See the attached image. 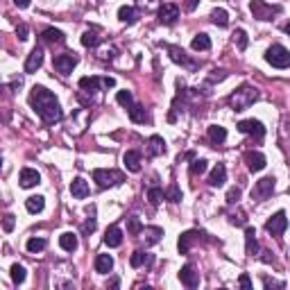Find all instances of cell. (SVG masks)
<instances>
[{"mask_svg":"<svg viewBox=\"0 0 290 290\" xmlns=\"http://www.w3.org/2000/svg\"><path fill=\"white\" fill-rule=\"evenodd\" d=\"M123 163H125V168H127L130 172H138V170H141V154H138V152H134V150H130V152H125Z\"/></svg>","mask_w":290,"mask_h":290,"instance_id":"cell-21","label":"cell"},{"mask_svg":"<svg viewBox=\"0 0 290 290\" xmlns=\"http://www.w3.org/2000/svg\"><path fill=\"white\" fill-rule=\"evenodd\" d=\"M59 245H61L64 252H75L77 249V236L73 234V231H66V234L59 236Z\"/></svg>","mask_w":290,"mask_h":290,"instance_id":"cell-27","label":"cell"},{"mask_svg":"<svg viewBox=\"0 0 290 290\" xmlns=\"http://www.w3.org/2000/svg\"><path fill=\"white\" fill-rule=\"evenodd\" d=\"M288 227V218H286V211H277L272 218L265 222V229L272 234V236H281Z\"/></svg>","mask_w":290,"mask_h":290,"instance_id":"cell-8","label":"cell"},{"mask_svg":"<svg viewBox=\"0 0 290 290\" xmlns=\"http://www.w3.org/2000/svg\"><path fill=\"white\" fill-rule=\"evenodd\" d=\"M46 245H48L46 238H30V240H27V252H30V254L43 252V249H46Z\"/></svg>","mask_w":290,"mask_h":290,"instance_id":"cell-35","label":"cell"},{"mask_svg":"<svg viewBox=\"0 0 290 290\" xmlns=\"http://www.w3.org/2000/svg\"><path fill=\"white\" fill-rule=\"evenodd\" d=\"M102 86H105V89H113V86H116V79H113V77H102Z\"/></svg>","mask_w":290,"mask_h":290,"instance_id":"cell-51","label":"cell"},{"mask_svg":"<svg viewBox=\"0 0 290 290\" xmlns=\"http://www.w3.org/2000/svg\"><path fill=\"white\" fill-rule=\"evenodd\" d=\"M75 66H77L75 54H57L54 57V71L61 73V75H71Z\"/></svg>","mask_w":290,"mask_h":290,"instance_id":"cell-10","label":"cell"},{"mask_svg":"<svg viewBox=\"0 0 290 290\" xmlns=\"http://www.w3.org/2000/svg\"><path fill=\"white\" fill-rule=\"evenodd\" d=\"M238 284L243 286L245 290H249V288H252V279H249L247 274H240V279H238Z\"/></svg>","mask_w":290,"mask_h":290,"instance_id":"cell-49","label":"cell"},{"mask_svg":"<svg viewBox=\"0 0 290 290\" xmlns=\"http://www.w3.org/2000/svg\"><path fill=\"white\" fill-rule=\"evenodd\" d=\"M179 18V7L175 2H163L159 7V23L161 25H175Z\"/></svg>","mask_w":290,"mask_h":290,"instance_id":"cell-7","label":"cell"},{"mask_svg":"<svg viewBox=\"0 0 290 290\" xmlns=\"http://www.w3.org/2000/svg\"><path fill=\"white\" fill-rule=\"evenodd\" d=\"M127 231H130V236H138V234H143V225H141V220H138L136 215L127 218Z\"/></svg>","mask_w":290,"mask_h":290,"instance_id":"cell-39","label":"cell"},{"mask_svg":"<svg viewBox=\"0 0 290 290\" xmlns=\"http://www.w3.org/2000/svg\"><path fill=\"white\" fill-rule=\"evenodd\" d=\"M102 86V77H82L79 79V89L86 91V93H93Z\"/></svg>","mask_w":290,"mask_h":290,"instance_id":"cell-28","label":"cell"},{"mask_svg":"<svg viewBox=\"0 0 290 290\" xmlns=\"http://www.w3.org/2000/svg\"><path fill=\"white\" fill-rule=\"evenodd\" d=\"M209 138H211L213 145H222V143L227 141V130L220 127V125H211V127H209Z\"/></svg>","mask_w":290,"mask_h":290,"instance_id":"cell-26","label":"cell"},{"mask_svg":"<svg viewBox=\"0 0 290 290\" xmlns=\"http://www.w3.org/2000/svg\"><path fill=\"white\" fill-rule=\"evenodd\" d=\"M18 182H21V186H23V188H34L36 184L41 182V175H39L34 168H23V170H21V175H18Z\"/></svg>","mask_w":290,"mask_h":290,"instance_id":"cell-14","label":"cell"},{"mask_svg":"<svg viewBox=\"0 0 290 290\" xmlns=\"http://www.w3.org/2000/svg\"><path fill=\"white\" fill-rule=\"evenodd\" d=\"M30 105L36 113H39V118L48 125H54L59 123L64 118V113H61V107L57 98H54L53 91H48L46 86H34L30 93Z\"/></svg>","mask_w":290,"mask_h":290,"instance_id":"cell-1","label":"cell"},{"mask_svg":"<svg viewBox=\"0 0 290 290\" xmlns=\"http://www.w3.org/2000/svg\"><path fill=\"white\" fill-rule=\"evenodd\" d=\"M27 34H30V30H27V25H23V23H21V25L16 27V36L21 39V41H25V39H27Z\"/></svg>","mask_w":290,"mask_h":290,"instance_id":"cell-46","label":"cell"},{"mask_svg":"<svg viewBox=\"0 0 290 290\" xmlns=\"http://www.w3.org/2000/svg\"><path fill=\"white\" fill-rule=\"evenodd\" d=\"M130 263H132V267H141V265H145V263H152V256H148L143 249H136L134 254H132V259H130Z\"/></svg>","mask_w":290,"mask_h":290,"instance_id":"cell-32","label":"cell"},{"mask_svg":"<svg viewBox=\"0 0 290 290\" xmlns=\"http://www.w3.org/2000/svg\"><path fill=\"white\" fill-rule=\"evenodd\" d=\"M286 34L290 36V23H286Z\"/></svg>","mask_w":290,"mask_h":290,"instance_id":"cell-54","label":"cell"},{"mask_svg":"<svg viewBox=\"0 0 290 290\" xmlns=\"http://www.w3.org/2000/svg\"><path fill=\"white\" fill-rule=\"evenodd\" d=\"M179 281H182L186 288H197L200 286V272H195L193 265H184L179 270Z\"/></svg>","mask_w":290,"mask_h":290,"instance_id":"cell-12","label":"cell"},{"mask_svg":"<svg viewBox=\"0 0 290 290\" xmlns=\"http://www.w3.org/2000/svg\"><path fill=\"white\" fill-rule=\"evenodd\" d=\"M238 132H243V134H249V136H256L259 141L265 136V127H263L259 120H254V118L240 120V123H238Z\"/></svg>","mask_w":290,"mask_h":290,"instance_id":"cell-9","label":"cell"},{"mask_svg":"<svg viewBox=\"0 0 290 290\" xmlns=\"http://www.w3.org/2000/svg\"><path fill=\"white\" fill-rule=\"evenodd\" d=\"M245 163H247V168L252 172H261L263 168H265V157H263L261 152L249 150V152H245Z\"/></svg>","mask_w":290,"mask_h":290,"instance_id":"cell-15","label":"cell"},{"mask_svg":"<svg viewBox=\"0 0 290 290\" xmlns=\"http://www.w3.org/2000/svg\"><path fill=\"white\" fill-rule=\"evenodd\" d=\"M256 100H259V93H256V89L247 86V84L240 86L236 93L229 95V105H231V109H236V111H245V109L252 107Z\"/></svg>","mask_w":290,"mask_h":290,"instance_id":"cell-2","label":"cell"},{"mask_svg":"<svg viewBox=\"0 0 290 290\" xmlns=\"http://www.w3.org/2000/svg\"><path fill=\"white\" fill-rule=\"evenodd\" d=\"M272 190H274V177L259 179V182L254 184V188H252V200H256V202L267 200V197L272 195Z\"/></svg>","mask_w":290,"mask_h":290,"instance_id":"cell-6","label":"cell"},{"mask_svg":"<svg viewBox=\"0 0 290 290\" xmlns=\"http://www.w3.org/2000/svg\"><path fill=\"white\" fill-rule=\"evenodd\" d=\"M265 61H267L270 66H274V68H288V66H290V53L286 50L284 46L274 43V46L267 48Z\"/></svg>","mask_w":290,"mask_h":290,"instance_id":"cell-3","label":"cell"},{"mask_svg":"<svg viewBox=\"0 0 290 290\" xmlns=\"http://www.w3.org/2000/svg\"><path fill=\"white\" fill-rule=\"evenodd\" d=\"M245 252H247L249 256L259 254V240H256L254 227H245Z\"/></svg>","mask_w":290,"mask_h":290,"instance_id":"cell-18","label":"cell"},{"mask_svg":"<svg viewBox=\"0 0 290 290\" xmlns=\"http://www.w3.org/2000/svg\"><path fill=\"white\" fill-rule=\"evenodd\" d=\"M118 18L120 21H123V23H134V21H136V9H134V7H120L118 9Z\"/></svg>","mask_w":290,"mask_h":290,"instance_id":"cell-34","label":"cell"},{"mask_svg":"<svg viewBox=\"0 0 290 290\" xmlns=\"http://www.w3.org/2000/svg\"><path fill=\"white\" fill-rule=\"evenodd\" d=\"M2 227H5V231H12L14 229V215H5V220H2Z\"/></svg>","mask_w":290,"mask_h":290,"instance_id":"cell-50","label":"cell"},{"mask_svg":"<svg viewBox=\"0 0 290 290\" xmlns=\"http://www.w3.org/2000/svg\"><path fill=\"white\" fill-rule=\"evenodd\" d=\"M98 43H100V36L95 34L93 30H86V32L82 34V46H84V48H95Z\"/></svg>","mask_w":290,"mask_h":290,"instance_id":"cell-37","label":"cell"},{"mask_svg":"<svg viewBox=\"0 0 290 290\" xmlns=\"http://www.w3.org/2000/svg\"><path fill=\"white\" fill-rule=\"evenodd\" d=\"M234 39H236V43H238L240 50L247 48V34H245V30H236V32H234Z\"/></svg>","mask_w":290,"mask_h":290,"instance_id":"cell-43","label":"cell"},{"mask_svg":"<svg viewBox=\"0 0 290 290\" xmlns=\"http://www.w3.org/2000/svg\"><path fill=\"white\" fill-rule=\"evenodd\" d=\"M41 64H43V50L34 48L30 53V57H27V61H25V73H36L41 68Z\"/></svg>","mask_w":290,"mask_h":290,"instance_id":"cell-16","label":"cell"},{"mask_svg":"<svg viewBox=\"0 0 290 290\" xmlns=\"http://www.w3.org/2000/svg\"><path fill=\"white\" fill-rule=\"evenodd\" d=\"M130 118H132V123H145V120H148V111H145V107H141V105H132Z\"/></svg>","mask_w":290,"mask_h":290,"instance_id":"cell-31","label":"cell"},{"mask_svg":"<svg viewBox=\"0 0 290 290\" xmlns=\"http://www.w3.org/2000/svg\"><path fill=\"white\" fill-rule=\"evenodd\" d=\"M168 53H170V59L175 61V64H182L186 71H197V64L193 59H188V57H186V53H184L182 48L168 46Z\"/></svg>","mask_w":290,"mask_h":290,"instance_id":"cell-11","label":"cell"},{"mask_svg":"<svg viewBox=\"0 0 290 290\" xmlns=\"http://www.w3.org/2000/svg\"><path fill=\"white\" fill-rule=\"evenodd\" d=\"M211 21H213L215 25H220V27H227V25H229V14H227L222 7H218V9L211 12Z\"/></svg>","mask_w":290,"mask_h":290,"instance_id":"cell-33","label":"cell"},{"mask_svg":"<svg viewBox=\"0 0 290 290\" xmlns=\"http://www.w3.org/2000/svg\"><path fill=\"white\" fill-rule=\"evenodd\" d=\"M166 152V143H163V138L161 136H152L148 141V157L152 159V157H157V154H163Z\"/></svg>","mask_w":290,"mask_h":290,"instance_id":"cell-25","label":"cell"},{"mask_svg":"<svg viewBox=\"0 0 290 290\" xmlns=\"http://www.w3.org/2000/svg\"><path fill=\"white\" fill-rule=\"evenodd\" d=\"M123 172L118 170H105V168H98L93 170V182H98L100 188H109V186H116V184L123 182Z\"/></svg>","mask_w":290,"mask_h":290,"instance_id":"cell-4","label":"cell"},{"mask_svg":"<svg viewBox=\"0 0 290 290\" xmlns=\"http://www.w3.org/2000/svg\"><path fill=\"white\" fill-rule=\"evenodd\" d=\"M41 39L46 43H64V32L61 30H54V27H48V30H43Z\"/></svg>","mask_w":290,"mask_h":290,"instance_id":"cell-30","label":"cell"},{"mask_svg":"<svg viewBox=\"0 0 290 290\" xmlns=\"http://www.w3.org/2000/svg\"><path fill=\"white\" fill-rule=\"evenodd\" d=\"M9 272H12V281H14L16 286H21V284L25 281V267H23V265H18V263H14Z\"/></svg>","mask_w":290,"mask_h":290,"instance_id":"cell-40","label":"cell"},{"mask_svg":"<svg viewBox=\"0 0 290 290\" xmlns=\"http://www.w3.org/2000/svg\"><path fill=\"white\" fill-rule=\"evenodd\" d=\"M225 182H227V168H225V163H218V166L211 170V175H209V186L218 188V186H222Z\"/></svg>","mask_w":290,"mask_h":290,"instance_id":"cell-20","label":"cell"},{"mask_svg":"<svg viewBox=\"0 0 290 290\" xmlns=\"http://www.w3.org/2000/svg\"><path fill=\"white\" fill-rule=\"evenodd\" d=\"M238 200H240V188H236V186H234V188L227 193V204H236Z\"/></svg>","mask_w":290,"mask_h":290,"instance_id":"cell-45","label":"cell"},{"mask_svg":"<svg viewBox=\"0 0 290 290\" xmlns=\"http://www.w3.org/2000/svg\"><path fill=\"white\" fill-rule=\"evenodd\" d=\"M200 236H204V234H202V231H197V229H190V231H186V234H182V236H179V243H177L179 252H182V254H188L190 245L197 243V240H200Z\"/></svg>","mask_w":290,"mask_h":290,"instance_id":"cell-13","label":"cell"},{"mask_svg":"<svg viewBox=\"0 0 290 290\" xmlns=\"http://www.w3.org/2000/svg\"><path fill=\"white\" fill-rule=\"evenodd\" d=\"M14 5L21 7V9H25V7H30V0H14Z\"/></svg>","mask_w":290,"mask_h":290,"instance_id":"cell-52","label":"cell"},{"mask_svg":"<svg viewBox=\"0 0 290 290\" xmlns=\"http://www.w3.org/2000/svg\"><path fill=\"white\" fill-rule=\"evenodd\" d=\"M43 207H46V197L43 195H32L25 200V209H27L30 213H41Z\"/></svg>","mask_w":290,"mask_h":290,"instance_id":"cell-24","label":"cell"},{"mask_svg":"<svg viewBox=\"0 0 290 290\" xmlns=\"http://www.w3.org/2000/svg\"><path fill=\"white\" fill-rule=\"evenodd\" d=\"M263 286L265 288H284V281H270V279H263Z\"/></svg>","mask_w":290,"mask_h":290,"instance_id":"cell-48","label":"cell"},{"mask_svg":"<svg viewBox=\"0 0 290 290\" xmlns=\"http://www.w3.org/2000/svg\"><path fill=\"white\" fill-rule=\"evenodd\" d=\"M163 197H166V190L161 188V186H150L148 188V202L152 207H159Z\"/></svg>","mask_w":290,"mask_h":290,"instance_id":"cell-29","label":"cell"},{"mask_svg":"<svg viewBox=\"0 0 290 290\" xmlns=\"http://www.w3.org/2000/svg\"><path fill=\"white\" fill-rule=\"evenodd\" d=\"M190 46H193V50H209L211 48V39H209V34H197Z\"/></svg>","mask_w":290,"mask_h":290,"instance_id":"cell-36","label":"cell"},{"mask_svg":"<svg viewBox=\"0 0 290 290\" xmlns=\"http://www.w3.org/2000/svg\"><path fill=\"white\" fill-rule=\"evenodd\" d=\"M249 9H252L254 18H259V21H272L274 14L281 12V7H272V5H267V2H263V0H252Z\"/></svg>","mask_w":290,"mask_h":290,"instance_id":"cell-5","label":"cell"},{"mask_svg":"<svg viewBox=\"0 0 290 290\" xmlns=\"http://www.w3.org/2000/svg\"><path fill=\"white\" fill-rule=\"evenodd\" d=\"M95 225H98V222H95V218H89L86 222H84L82 231H84V234H93V231H95Z\"/></svg>","mask_w":290,"mask_h":290,"instance_id":"cell-47","label":"cell"},{"mask_svg":"<svg viewBox=\"0 0 290 290\" xmlns=\"http://www.w3.org/2000/svg\"><path fill=\"white\" fill-rule=\"evenodd\" d=\"M229 222L231 225H236V227H243V225H247V218H245L243 211H238V213H231Z\"/></svg>","mask_w":290,"mask_h":290,"instance_id":"cell-44","label":"cell"},{"mask_svg":"<svg viewBox=\"0 0 290 290\" xmlns=\"http://www.w3.org/2000/svg\"><path fill=\"white\" fill-rule=\"evenodd\" d=\"M113 267V259L109 254H100L95 259V272L98 274H109Z\"/></svg>","mask_w":290,"mask_h":290,"instance_id":"cell-23","label":"cell"},{"mask_svg":"<svg viewBox=\"0 0 290 290\" xmlns=\"http://www.w3.org/2000/svg\"><path fill=\"white\" fill-rule=\"evenodd\" d=\"M116 100H118V105H123V107L130 109L132 102H134V98H132L130 91H118V95H116Z\"/></svg>","mask_w":290,"mask_h":290,"instance_id":"cell-42","label":"cell"},{"mask_svg":"<svg viewBox=\"0 0 290 290\" xmlns=\"http://www.w3.org/2000/svg\"><path fill=\"white\" fill-rule=\"evenodd\" d=\"M105 245L107 247H120L123 245V231H120V227L111 225L105 231Z\"/></svg>","mask_w":290,"mask_h":290,"instance_id":"cell-17","label":"cell"},{"mask_svg":"<svg viewBox=\"0 0 290 290\" xmlns=\"http://www.w3.org/2000/svg\"><path fill=\"white\" fill-rule=\"evenodd\" d=\"M163 236V229L161 227H143V238H145V245H157Z\"/></svg>","mask_w":290,"mask_h":290,"instance_id":"cell-22","label":"cell"},{"mask_svg":"<svg viewBox=\"0 0 290 290\" xmlns=\"http://www.w3.org/2000/svg\"><path fill=\"white\" fill-rule=\"evenodd\" d=\"M71 195L75 197V200H84V197L89 195V184H86V179L82 177H75L71 182Z\"/></svg>","mask_w":290,"mask_h":290,"instance_id":"cell-19","label":"cell"},{"mask_svg":"<svg viewBox=\"0 0 290 290\" xmlns=\"http://www.w3.org/2000/svg\"><path fill=\"white\" fill-rule=\"evenodd\" d=\"M195 7H197V0H186V9H188V12H193Z\"/></svg>","mask_w":290,"mask_h":290,"instance_id":"cell-53","label":"cell"},{"mask_svg":"<svg viewBox=\"0 0 290 290\" xmlns=\"http://www.w3.org/2000/svg\"><path fill=\"white\" fill-rule=\"evenodd\" d=\"M166 200L172 202V204H177V202H182V190H179L177 184H172L170 188L166 190Z\"/></svg>","mask_w":290,"mask_h":290,"instance_id":"cell-41","label":"cell"},{"mask_svg":"<svg viewBox=\"0 0 290 290\" xmlns=\"http://www.w3.org/2000/svg\"><path fill=\"white\" fill-rule=\"evenodd\" d=\"M207 163H209L207 159H195L193 163H190V168H188L190 175H193V177H197V175H204V172H207V168H209Z\"/></svg>","mask_w":290,"mask_h":290,"instance_id":"cell-38","label":"cell"}]
</instances>
